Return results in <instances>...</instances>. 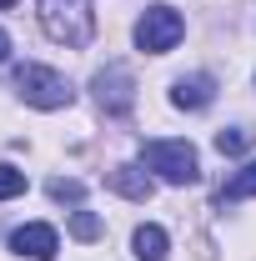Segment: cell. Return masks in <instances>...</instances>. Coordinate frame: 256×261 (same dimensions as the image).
I'll return each instance as SVG.
<instances>
[{
    "mask_svg": "<svg viewBox=\"0 0 256 261\" xmlns=\"http://www.w3.org/2000/svg\"><path fill=\"white\" fill-rule=\"evenodd\" d=\"M40 31L56 45L86 50L96 40V10H91V0H40Z\"/></svg>",
    "mask_w": 256,
    "mask_h": 261,
    "instance_id": "6da1fadb",
    "label": "cell"
},
{
    "mask_svg": "<svg viewBox=\"0 0 256 261\" xmlns=\"http://www.w3.org/2000/svg\"><path fill=\"white\" fill-rule=\"evenodd\" d=\"M241 196H256V161H251V166H241V171H236V176L221 186V206L241 201Z\"/></svg>",
    "mask_w": 256,
    "mask_h": 261,
    "instance_id": "30bf717a",
    "label": "cell"
},
{
    "mask_svg": "<svg viewBox=\"0 0 256 261\" xmlns=\"http://www.w3.org/2000/svg\"><path fill=\"white\" fill-rule=\"evenodd\" d=\"M15 91L25 96V106L35 111H61L70 106V81H65L61 70H50V65H15Z\"/></svg>",
    "mask_w": 256,
    "mask_h": 261,
    "instance_id": "3957f363",
    "label": "cell"
},
{
    "mask_svg": "<svg viewBox=\"0 0 256 261\" xmlns=\"http://www.w3.org/2000/svg\"><path fill=\"white\" fill-rule=\"evenodd\" d=\"M251 130L246 126H226V130H216V151H221V156H246V151H251Z\"/></svg>",
    "mask_w": 256,
    "mask_h": 261,
    "instance_id": "8fae6325",
    "label": "cell"
},
{
    "mask_svg": "<svg viewBox=\"0 0 256 261\" xmlns=\"http://www.w3.org/2000/svg\"><path fill=\"white\" fill-rule=\"evenodd\" d=\"M96 100L106 116H131V106H136V81H131L126 65H106L96 75Z\"/></svg>",
    "mask_w": 256,
    "mask_h": 261,
    "instance_id": "5b68a950",
    "label": "cell"
},
{
    "mask_svg": "<svg viewBox=\"0 0 256 261\" xmlns=\"http://www.w3.org/2000/svg\"><path fill=\"white\" fill-rule=\"evenodd\" d=\"M0 61H10V35L0 31Z\"/></svg>",
    "mask_w": 256,
    "mask_h": 261,
    "instance_id": "9a60e30c",
    "label": "cell"
},
{
    "mask_svg": "<svg viewBox=\"0 0 256 261\" xmlns=\"http://www.w3.org/2000/svg\"><path fill=\"white\" fill-rule=\"evenodd\" d=\"M56 246H61V236H56V226H45V221H31V226H20L10 236V251H20V256H31V261H50Z\"/></svg>",
    "mask_w": 256,
    "mask_h": 261,
    "instance_id": "8992f818",
    "label": "cell"
},
{
    "mask_svg": "<svg viewBox=\"0 0 256 261\" xmlns=\"http://www.w3.org/2000/svg\"><path fill=\"white\" fill-rule=\"evenodd\" d=\"M10 5H15V0H0V10H10Z\"/></svg>",
    "mask_w": 256,
    "mask_h": 261,
    "instance_id": "2e32d148",
    "label": "cell"
},
{
    "mask_svg": "<svg viewBox=\"0 0 256 261\" xmlns=\"http://www.w3.org/2000/svg\"><path fill=\"white\" fill-rule=\"evenodd\" d=\"M141 166L156 171L166 186H196L201 181V161L186 141H146L141 146Z\"/></svg>",
    "mask_w": 256,
    "mask_h": 261,
    "instance_id": "7a4b0ae2",
    "label": "cell"
},
{
    "mask_svg": "<svg viewBox=\"0 0 256 261\" xmlns=\"http://www.w3.org/2000/svg\"><path fill=\"white\" fill-rule=\"evenodd\" d=\"M181 35H186V20H181V10H171V5H151V10L136 20V45H141L146 56L176 50Z\"/></svg>",
    "mask_w": 256,
    "mask_h": 261,
    "instance_id": "277c9868",
    "label": "cell"
},
{
    "mask_svg": "<svg viewBox=\"0 0 256 261\" xmlns=\"http://www.w3.org/2000/svg\"><path fill=\"white\" fill-rule=\"evenodd\" d=\"M106 186L116 196H126V201H151V191H156V181H151L141 166H111V171H106Z\"/></svg>",
    "mask_w": 256,
    "mask_h": 261,
    "instance_id": "52a82bcc",
    "label": "cell"
},
{
    "mask_svg": "<svg viewBox=\"0 0 256 261\" xmlns=\"http://www.w3.org/2000/svg\"><path fill=\"white\" fill-rule=\"evenodd\" d=\"M131 246H136V261H166V231L161 226H136V236H131Z\"/></svg>",
    "mask_w": 256,
    "mask_h": 261,
    "instance_id": "9c48e42d",
    "label": "cell"
},
{
    "mask_svg": "<svg viewBox=\"0 0 256 261\" xmlns=\"http://www.w3.org/2000/svg\"><path fill=\"white\" fill-rule=\"evenodd\" d=\"M100 231H106V221H100L96 211H75V216H70V236H75V241H96Z\"/></svg>",
    "mask_w": 256,
    "mask_h": 261,
    "instance_id": "7c38bea8",
    "label": "cell"
},
{
    "mask_svg": "<svg viewBox=\"0 0 256 261\" xmlns=\"http://www.w3.org/2000/svg\"><path fill=\"white\" fill-rule=\"evenodd\" d=\"M171 100H176L181 111H206V106L216 100V81H211V75H181L176 91H171Z\"/></svg>",
    "mask_w": 256,
    "mask_h": 261,
    "instance_id": "ba28073f",
    "label": "cell"
},
{
    "mask_svg": "<svg viewBox=\"0 0 256 261\" xmlns=\"http://www.w3.org/2000/svg\"><path fill=\"white\" fill-rule=\"evenodd\" d=\"M25 191V171H15V166H0V201H10V196Z\"/></svg>",
    "mask_w": 256,
    "mask_h": 261,
    "instance_id": "4fadbf2b",
    "label": "cell"
},
{
    "mask_svg": "<svg viewBox=\"0 0 256 261\" xmlns=\"http://www.w3.org/2000/svg\"><path fill=\"white\" fill-rule=\"evenodd\" d=\"M50 196H56V201H81V196H86V186H81V181L56 176V181H50Z\"/></svg>",
    "mask_w": 256,
    "mask_h": 261,
    "instance_id": "5bb4252c",
    "label": "cell"
}]
</instances>
